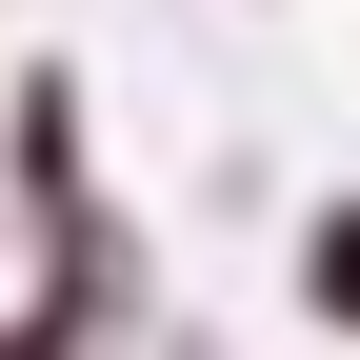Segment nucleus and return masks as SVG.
<instances>
[{"label":"nucleus","mask_w":360,"mask_h":360,"mask_svg":"<svg viewBox=\"0 0 360 360\" xmlns=\"http://www.w3.org/2000/svg\"><path fill=\"white\" fill-rule=\"evenodd\" d=\"M300 281H321V321H360V220H321V260H300Z\"/></svg>","instance_id":"obj_1"}]
</instances>
